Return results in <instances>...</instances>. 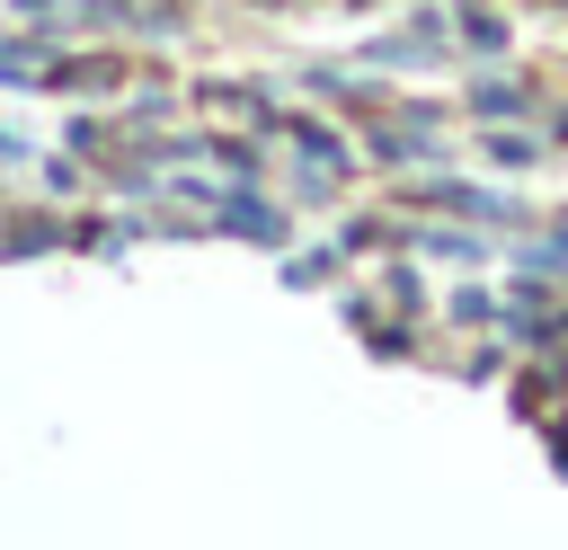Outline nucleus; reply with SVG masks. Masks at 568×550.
I'll use <instances>...</instances> for the list:
<instances>
[{
    "label": "nucleus",
    "instance_id": "6",
    "mask_svg": "<svg viewBox=\"0 0 568 550\" xmlns=\"http://www.w3.org/2000/svg\"><path fill=\"white\" fill-rule=\"evenodd\" d=\"M462 35H470L479 53H497V44H506V27H497V18H462Z\"/></svg>",
    "mask_w": 568,
    "mask_h": 550
},
{
    "label": "nucleus",
    "instance_id": "5",
    "mask_svg": "<svg viewBox=\"0 0 568 550\" xmlns=\"http://www.w3.org/2000/svg\"><path fill=\"white\" fill-rule=\"evenodd\" d=\"M284 133H293V142H302V151H311V160H337V133H328V124H302V115H293V124H284Z\"/></svg>",
    "mask_w": 568,
    "mask_h": 550
},
{
    "label": "nucleus",
    "instance_id": "3",
    "mask_svg": "<svg viewBox=\"0 0 568 550\" xmlns=\"http://www.w3.org/2000/svg\"><path fill=\"white\" fill-rule=\"evenodd\" d=\"M488 160H497V169H532L541 142H532V133H488Z\"/></svg>",
    "mask_w": 568,
    "mask_h": 550
},
{
    "label": "nucleus",
    "instance_id": "7",
    "mask_svg": "<svg viewBox=\"0 0 568 550\" xmlns=\"http://www.w3.org/2000/svg\"><path fill=\"white\" fill-rule=\"evenodd\" d=\"M559 470H568V426H559Z\"/></svg>",
    "mask_w": 568,
    "mask_h": 550
},
{
    "label": "nucleus",
    "instance_id": "4",
    "mask_svg": "<svg viewBox=\"0 0 568 550\" xmlns=\"http://www.w3.org/2000/svg\"><path fill=\"white\" fill-rule=\"evenodd\" d=\"M373 151H382V160H426V133H417V124H399V133L382 124V133H373Z\"/></svg>",
    "mask_w": 568,
    "mask_h": 550
},
{
    "label": "nucleus",
    "instance_id": "8",
    "mask_svg": "<svg viewBox=\"0 0 568 550\" xmlns=\"http://www.w3.org/2000/svg\"><path fill=\"white\" fill-rule=\"evenodd\" d=\"M559 9H568V0H559Z\"/></svg>",
    "mask_w": 568,
    "mask_h": 550
},
{
    "label": "nucleus",
    "instance_id": "1",
    "mask_svg": "<svg viewBox=\"0 0 568 550\" xmlns=\"http://www.w3.org/2000/svg\"><path fill=\"white\" fill-rule=\"evenodd\" d=\"M222 231H240V240H284V222H275L266 204H248V195H231V204H222Z\"/></svg>",
    "mask_w": 568,
    "mask_h": 550
},
{
    "label": "nucleus",
    "instance_id": "2",
    "mask_svg": "<svg viewBox=\"0 0 568 550\" xmlns=\"http://www.w3.org/2000/svg\"><path fill=\"white\" fill-rule=\"evenodd\" d=\"M470 106H479V115H488V124H506V115H524V106H532V98H524V89H515V80H488V89H470Z\"/></svg>",
    "mask_w": 568,
    "mask_h": 550
}]
</instances>
